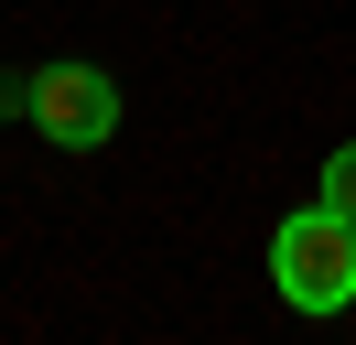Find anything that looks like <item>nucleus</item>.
I'll list each match as a JSON object with an SVG mask.
<instances>
[{
	"label": "nucleus",
	"mask_w": 356,
	"mask_h": 345,
	"mask_svg": "<svg viewBox=\"0 0 356 345\" xmlns=\"http://www.w3.org/2000/svg\"><path fill=\"white\" fill-rule=\"evenodd\" d=\"M270 280H281L291 313H346L356 302V216L334 205H302L270 227Z\"/></svg>",
	"instance_id": "1"
},
{
	"label": "nucleus",
	"mask_w": 356,
	"mask_h": 345,
	"mask_svg": "<svg viewBox=\"0 0 356 345\" xmlns=\"http://www.w3.org/2000/svg\"><path fill=\"white\" fill-rule=\"evenodd\" d=\"M0 119H33L44 141L97 151L119 129V86H108V65H33V76H0Z\"/></svg>",
	"instance_id": "2"
},
{
	"label": "nucleus",
	"mask_w": 356,
	"mask_h": 345,
	"mask_svg": "<svg viewBox=\"0 0 356 345\" xmlns=\"http://www.w3.org/2000/svg\"><path fill=\"white\" fill-rule=\"evenodd\" d=\"M324 205H334V216H356V141L324 162Z\"/></svg>",
	"instance_id": "3"
}]
</instances>
